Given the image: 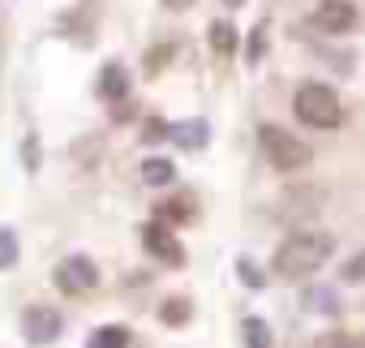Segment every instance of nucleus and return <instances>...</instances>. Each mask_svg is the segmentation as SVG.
I'll return each mask as SVG.
<instances>
[{
  "label": "nucleus",
  "instance_id": "obj_1",
  "mask_svg": "<svg viewBox=\"0 0 365 348\" xmlns=\"http://www.w3.org/2000/svg\"><path fill=\"white\" fill-rule=\"evenodd\" d=\"M331 254H335V237H331V232H297V237H288V241L275 250L271 267H275L284 280H305V275H314L318 267H327Z\"/></svg>",
  "mask_w": 365,
  "mask_h": 348
},
{
  "label": "nucleus",
  "instance_id": "obj_2",
  "mask_svg": "<svg viewBox=\"0 0 365 348\" xmlns=\"http://www.w3.org/2000/svg\"><path fill=\"white\" fill-rule=\"evenodd\" d=\"M292 112H297V121L309 125V129H335V125L344 121V103H339V95H335L327 82H305V86H297Z\"/></svg>",
  "mask_w": 365,
  "mask_h": 348
},
{
  "label": "nucleus",
  "instance_id": "obj_3",
  "mask_svg": "<svg viewBox=\"0 0 365 348\" xmlns=\"http://www.w3.org/2000/svg\"><path fill=\"white\" fill-rule=\"evenodd\" d=\"M258 142H262L267 163L279 168V172H297V168L309 163V146H305L297 133L279 129V125H262V129H258Z\"/></svg>",
  "mask_w": 365,
  "mask_h": 348
},
{
  "label": "nucleus",
  "instance_id": "obj_4",
  "mask_svg": "<svg viewBox=\"0 0 365 348\" xmlns=\"http://www.w3.org/2000/svg\"><path fill=\"white\" fill-rule=\"evenodd\" d=\"M52 280H56V288H61L65 297H82V292H91V288L99 284V267H95L86 254H69V258L56 262Z\"/></svg>",
  "mask_w": 365,
  "mask_h": 348
},
{
  "label": "nucleus",
  "instance_id": "obj_5",
  "mask_svg": "<svg viewBox=\"0 0 365 348\" xmlns=\"http://www.w3.org/2000/svg\"><path fill=\"white\" fill-rule=\"evenodd\" d=\"M314 26L322 35H348L356 26V5L352 0H322V5L314 9Z\"/></svg>",
  "mask_w": 365,
  "mask_h": 348
},
{
  "label": "nucleus",
  "instance_id": "obj_6",
  "mask_svg": "<svg viewBox=\"0 0 365 348\" xmlns=\"http://www.w3.org/2000/svg\"><path fill=\"white\" fill-rule=\"evenodd\" d=\"M142 245H146L159 262H168V267H180V262H185V250H180L176 232H172L168 224H159V220L142 228Z\"/></svg>",
  "mask_w": 365,
  "mask_h": 348
},
{
  "label": "nucleus",
  "instance_id": "obj_7",
  "mask_svg": "<svg viewBox=\"0 0 365 348\" xmlns=\"http://www.w3.org/2000/svg\"><path fill=\"white\" fill-rule=\"evenodd\" d=\"M61 327H65V318H61L52 305H31L26 318H22V331H26L31 344H52V339H61Z\"/></svg>",
  "mask_w": 365,
  "mask_h": 348
},
{
  "label": "nucleus",
  "instance_id": "obj_8",
  "mask_svg": "<svg viewBox=\"0 0 365 348\" xmlns=\"http://www.w3.org/2000/svg\"><path fill=\"white\" fill-rule=\"evenodd\" d=\"M168 138H172L176 146H190V150H202V146H207V138H211V125H207L202 116H190V121H176V125L168 129Z\"/></svg>",
  "mask_w": 365,
  "mask_h": 348
},
{
  "label": "nucleus",
  "instance_id": "obj_9",
  "mask_svg": "<svg viewBox=\"0 0 365 348\" xmlns=\"http://www.w3.org/2000/svg\"><path fill=\"white\" fill-rule=\"evenodd\" d=\"M142 181L146 185H155V190H163V185H172L176 181V163L172 159H142Z\"/></svg>",
  "mask_w": 365,
  "mask_h": 348
},
{
  "label": "nucleus",
  "instance_id": "obj_10",
  "mask_svg": "<svg viewBox=\"0 0 365 348\" xmlns=\"http://www.w3.org/2000/svg\"><path fill=\"white\" fill-rule=\"evenodd\" d=\"M99 95H103V99H125V95H129V78H125L120 65H103V73H99Z\"/></svg>",
  "mask_w": 365,
  "mask_h": 348
},
{
  "label": "nucleus",
  "instance_id": "obj_11",
  "mask_svg": "<svg viewBox=\"0 0 365 348\" xmlns=\"http://www.w3.org/2000/svg\"><path fill=\"white\" fill-rule=\"evenodd\" d=\"M86 348H129V331H125L120 322H108V327H99V331H91V339H86Z\"/></svg>",
  "mask_w": 365,
  "mask_h": 348
},
{
  "label": "nucleus",
  "instance_id": "obj_12",
  "mask_svg": "<svg viewBox=\"0 0 365 348\" xmlns=\"http://www.w3.org/2000/svg\"><path fill=\"white\" fill-rule=\"evenodd\" d=\"M190 314H194V309H190V301H185V297H168V301L159 305L163 327H185V322H190Z\"/></svg>",
  "mask_w": 365,
  "mask_h": 348
},
{
  "label": "nucleus",
  "instance_id": "obj_13",
  "mask_svg": "<svg viewBox=\"0 0 365 348\" xmlns=\"http://www.w3.org/2000/svg\"><path fill=\"white\" fill-rule=\"evenodd\" d=\"M207 39H211V48H215V56H232V52H237V31H232L228 22H211Z\"/></svg>",
  "mask_w": 365,
  "mask_h": 348
},
{
  "label": "nucleus",
  "instance_id": "obj_14",
  "mask_svg": "<svg viewBox=\"0 0 365 348\" xmlns=\"http://www.w3.org/2000/svg\"><path fill=\"white\" fill-rule=\"evenodd\" d=\"M241 335H245V348H271V327H267L258 314H250V318L241 322Z\"/></svg>",
  "mask_w": 365,
  "mask_h": 348
},
{
  "label": "nucleus",
  "instance_id": "obj_15",
  "mask_svg": "<svg viewBox=\"0 0 365 348\" xmlns=\"http://www.w3.org/2000/svg\"><path fill=\"white\" fill-rule=\"evenodd\" d=\"M14 262H18V232L0 228V271H9Z\"/></svg>",
  "mask_w": 365,
  "mask_h": 348
},
{
  "label": "nucleus",
  "instance_id": "obj_16",
  "mask_svg": "<svg viewBox=\"0 0 365 348\" xmlns=\"http://www.w3.org/2000/svg\"><path fill=\"white\" fill-rule=\"evenodd\" d=\"M305 309L335 314V292H327V288H309V292H305Z\"/></svg>",
  "mask_w": 365,
  "mask_h": 348
},
{
  "label": "nucleus",
  "instance_id": "obj_17",
  "mask_svg": "<svg viewBox=\"0 0 365 348\" xmlns=\"http://www.w3.org/2000/svg\"><path fill=\"white\" fill-rule=\"evenodd\" d=\"M339 275H344V284H365V250H356V254L344 262Z\"/></svg>",
  "mask_w": 365,
  "mask_h": 348
},
{
  "label": "nucleus",
  "instance_id": "obj_18",
  "mask_svg": "<svg viewBox=\"0 0 365 348\" xmlns=\"http://www.w3.org/2000/svg\"><path fill=\"white\" fill-rule=\"evenodd\" d=\"M159 215H163V220H176V224H180V220H194V203H190V198H185V203H168Z\"/></svg>",
  "mask_w": 365,
  "mask_h": 348
},
{
  "label": "nucleus",
  "instance_id": "obj_19",
  "mask_svg": "<svg viewBox=\"0 0 365 348\" xmlns=\"http://www.w3.org/2000/svg\"><path fill=\"white\" fill-rule=\"evenodd\" d=\"M237 271H241V280H245L250 288H262V271H258L250 258H241V262H237Z\"/></svg>",
  "mask_w": 365,
  "mask_h": 348
},
{
  "label": "nucleus",
  "instance_id": "obj_20",
  "mask_svg": "<svg viewBox=\"0 0 365 348\" xmlns=\"http://www.w3.org/2000/svg\"><path fill=\"white\" fill-rule=\"evenodd\" d=\"M327 348H365L361 335H327Z\"/></svg>",
  "mask_w": 365,
  "mask_h": 348
},
{
  "label": "nucleus",
  "instance_id": "obj_21",
  "mask_svg": "<svg viewBox=\"0 0 365 348\" xmlns=\"http://www.w3.org/2000/svg\"><path fill=\"white\" fill-rule=\"evenodd\" d=\"M262 56V26L254 31V39H250V61H258Z\"/></svg>",
  "mask_w": 365,
  "mask_h": 348
},
{
  "label": "nucleus",
  "instance_id": "obj_22",
  "mask_svg": "<svg viewBox=\"0 0 365 348\" xmlns=\"http://www.w3.org/2000/svg\"><path fill=\"white\" fill-rule=\"evenodd\" d=\"M190 5H194V0H163V9H176V14H180V9H190Z\"/></svg>",
  "mask_w": 365,
  "mask_h": 348
},
{
  "label": "nucleus",
  "instance_id": "obj_23",
  "mask_svg": "<svg viewBox=\"0 0 365 348\" xmlns=\"http://www.w3.org/2000/svg\"><path fill=\"white\" fill-rule=\"evenodd\" d=\"M224 5H228V9H237V5H245V0H224Z\"/></svg>",
  "mask_w": 365,
  "mask_h": 348
}]
</instances>
